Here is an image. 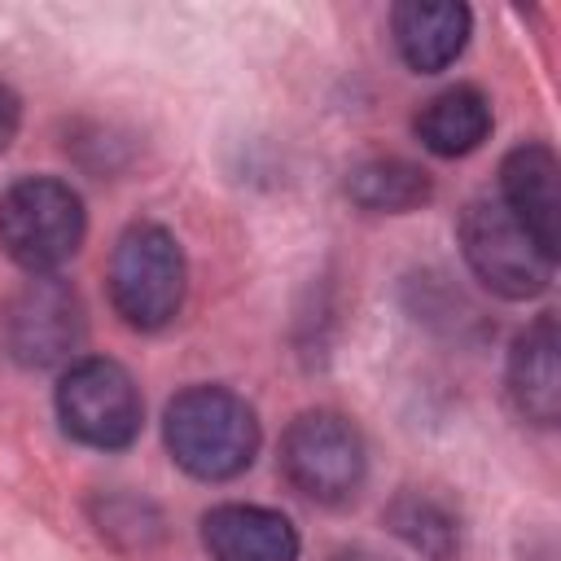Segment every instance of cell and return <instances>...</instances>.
Returning <instances> with one entry per match:
<instances>
[{"label":"cell","instance_id":"1","mask_svg":"<svg viewBox=\"0 0 561 561\" xmlns=\"http://www.w3.org/2000/svg\"><path fill=\"white\" fill-rule=\"evenodd\" d=\"M171 460L197 482H228L259 456V416L228 386H188L162 412Z\"/></svg>","mask_w":561,"mask_h":561},{"label":"cell","instance_id":"2","mask_svg":"<svg viewBox=\"0 0 561 561\" xmlns=\"http://www.w3.org/2000/svg\"><path fill=\"white\" fill-rule=\"evenodd\" d=\"M83 197L57 175H26L0 197V250L26 272L48 276L83 245Z\"/></svg>","mask_w":561,"mask_h":561},{"label":"cell","instance_id":"3","mask_svg":"<svg viewBox=\"0 0 561 561\" xmlns=\"http://www.w3.org/2000/svg\"><path fill=\"white\" fill-rule=\"evenodd\" d=\"M184 250L162 224H131L110 254V302L140 333L167 329L184 307Z\"/></svg>","mask_w":561,"mask_h":561},{"label":"cell","instance_id":"4","mask_svg":"<svg viewBox=\"0 0 561 561\" xmlns=\"http://www.w3.org/2000/svg\"><path fill=\"white\" fill-rule=\"evenodd\" d=\"M280 473L285 482L324 508H337L359 495L368 473V451L359 430L329 408L298 412L280 434Z\"/></svg>","mask_w":561,"mask_h":561},{"label":"cell","instance_id":"5","mask_svg":"<svg viewBox=\"0 0 561 561\" xmlns=\"http://www.w3.org/2000/svg\"><path fill=\"white\" fill-rule=\"evenodd\" d=\"M456 237L469 272L500 298H535L557 276V259L539 250V241L504 210L500 197H473L460 210Z\"/></svg>","mask_w":561,"mask_h":561},{"label":"cell","instance_id":"6","mask_svg":"<svg viewBox=\"0 0 561 561\" xmlns=\"http://www.w3.org/2000/svg\"><path fill=\"white\" fill-rule=\"evenodd\" d=\"M53 403H57L61 430L75 443L96 447V451L131 447L145 425V403H140L131 373L118 359H101V355L66 364Z\"/></svg>","mask_w":561,"mask_h":561},{"label":"cell","instance_id":"7","mask_svg":"<svg viewBox=\"0 0 561 561\" xmlns=\"http://www.w3.org/2000/svg\"><path fill=\"white\" fill-rule=\"evenodd\" d=\"M88 337L83 298L57 272L26 276L0 307V342L22 368H57L75 364Z\"/></svg>","mask_w":561,"mask_h":561},{"label":"cell","instance_id":"8","mask_svg":"<svg viewBox=\"0 0 561 561\" xmlns=\"http://www.w3.org/2000/svg\"><path fill=\"white\" fill-rule=\"evenodd\" d=\"M508 399L530 421L552 430L561 421V333L557 316L539 311L508 346Z\"/></svg>","mask_w":561,"mask_h":561},{"label":"cell","instance_id":"9","mask_svg":"<svg viewBox=\"0 0 561 561\" xmlns=\"http://www.w3.org/2000/svg\"><path fill=\"white\" fill-rule=\"evenodd\" d=\"M557 153L543 140H526L504 153L500 162V202L504 210L539 241L543 254L557 259V224H561V202H557Z\"/></svg>","mask_w":561,"mask_h":561},{"label":"cell","instance_id":"10","mask_svg":"<svg viewBox=\"0 0 561 561\" xmlns=\"http://www.w3.org/2000/svg\"><path fill=\"white\" fill-rule=\"evenodd\" d=\"M202 543L210 561H298L294 522L263 504H215L202 513Z\"/></svg>","mask_w":561,"mask_h":561},{"label":"cell","instance_id":"11","mask_svg":"<svg viewBox=\"0 0 561 561\" xmlns=\"http://www.w3.org/2000/svg\"><path fill=\"white\" fill-rule=\"evenodd\" d=\"M469 26H473V18L456 0H408V4H394V13H390L394 48L408 61V70H416V75L447 70L465 53Z\"/></svg>","mask_w":561,"mask_h":561},{"label":"cell","instance_id":"12","mask_svg":"<svg viewBox=\"0 0 561 561\" xmlns=\"http://www.w3.org/2000/svg\"><path fill=\"white\" fill-rule=\"evenodd\" d=\"M416 140L438 158H465L491 136V101L473 83L443 88L412 118Z\"/></svg>","mask_w":561,"mask_h":561},{"label":"cell","instance_id":"13","mask_svg":"<svg viewBox=\"0 0 561 561\" xmlns=\"http://www.w3.org/2000/svg\"><path fill=\"white\" fill-rule=\"evenodd\" d=\"M346 197L373 215H408L434 197V180L408 158H368L346 175Z\"/></svg>","mask_w":561,"mask_h":561},{"label":"cell","instance_id":"14","mask_svg":"<svg viewBox=\"0 0 561 561\" xmlns=\"http://www.w3.org/2000/svg\"><path fill=\"white\" fill-rule=\"evenodd\" d=\"M386 526L430 561H451L460 552V517L434 491H399L386 508Z\"/></svg>","mask_w":561,"mask_h":561},{"label":"cell","instance_id":"15","mask_svg":"<svg viewBox=\"0 0 561 561\" xmlns=\"http://www.w3.org/2000/svg\"><path fill=\"white\" fill-rule=\"evenodd\" d=\"M18 123H22V101H18V92H13V88L0 79V153L13 145Z\"/></svg>","mask_w":561,"mask_h":561},{"label":"cell","instance_id":"16","mask_svg":"<svg viewBox=\"0 0 561 561\" xmlns=\"http://www.w3.org/2000/svg\"><path fill=\"white\" fill-rule=\"evenodd\" d=\"M333 561H381V557H373L364 548H346V552H333Z\"/></svg>","mask_w":561,"mask_h":561}]
</instances>
